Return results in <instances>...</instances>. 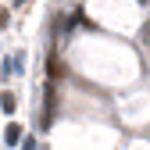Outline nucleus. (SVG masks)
<instances>
[{
	"instance_id": "f257e3e1",
	"label": "nucleus",
	"mask_w": 150,
	"mask_h": 150,
	"mask_svg": "<svg viewBox=\"0 0 150 150\" xmlns=\"http://www.w3.org/2000/svg\"><path fill=\"white\" fill-rule=\"evenodd\" d=\"M4 143H7V146L22 143V125H14V122H11V125H7V132H4Z\"/></svg>"
},
{
	"instance_id": "f03ea898",
	"label": "nucleus",
	"mask_w": 150,
	"mask_h": 150,
	"mask_svg": "<svg viewBox=\"0 0 150 150\" xmlns=\"http://www.w3.org/2000/svg\"><path fill=\"white\" fill-rule=\"evenodd\" d=\"M0 107H4V115H14V107H18L14 93H0Z\"/></svg>"
},
{
	"instance_id": "7ed1b4c3",
	"label": "nucleus",
	"mask_w": 150,
	"mask_h": 150,
	"mask_svg": "<svg viewBox=\"0 0 150 150\" xmlns=\"http://www.w3.org/2000/svg\"><path fill=\"white\" fill-rule=\"evenodd\" d=\"M7 25V11H0V29H4Z\"/></svg>"
},
{
	"instance_id": "20e7f679",
	"label": "nucleus",
	"mask_w": 150,
	"mask_h": 150,
	"mask_svg": "<svg viewBox=\"0 0 150 150\" xmlns=\"http://www.w3.org/2000/svg\"><path fill=\"white\" fill-rule=\"evenodd\" d=\"M14 4H25V0H14Z\"/></svg>"
},
{
	"instance_id": "39448f33",
	"label": "nucleus",
	"mask_w": 150,
	"mask_h": 150,
	"mask_svg": "<svg viewBox=\"0 0 150 150\" xmlns=\"http://www.w3.org/2000/svg\"><path fill=\"white\" fill-rule=\"evenodd\" d=\"M146 32H150V29H146Z\"/></svg>"
}]
</instances>
